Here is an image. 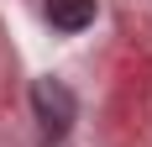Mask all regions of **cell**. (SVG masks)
<instances>
[{
  "instance_id": "2",
  "label": "cell",
  "mask_w": 152,
  "mask_h": 147,
  "mask_svg": "<svg viewBox=\"0 0 152 147\" xmlns=\"http://www.w3.org/2000/svg\"><path fill=\"white\" fill-rule=\"evenodd\" d=\"M47 21L58 32H84L94 21V0H47Z\"/></svg>"
},
{
  "instance_id": "1",
  "label": "cell",
  "mask_w": 152,
  "mask_h": 147,
  "mask_svg": "<svg viewBox=\"0 0 152 147\" xmlns=\"http://www.w3.org/2000/svg\"><path fill=\"white\" fill-rule=\"evenodd\" d=\"M31 110L42 121V137L58 142V137H68V126H74L79 100H74V89L63 84V79H37V84H31Z\"/></svg>"
}]
</instances>
